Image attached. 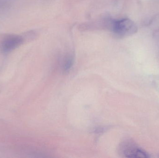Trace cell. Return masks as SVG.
Masks as SVG:
<instances>
[{"mask_svg": "<svg viewBox=\"0 0 159 158\" xmlns=\"http://www.w3.org/2000/svg\"><path fill=\"white\" fill-rule=\"evenodd\" d=\"M111 28L115 34L120 37H126L137 31L135 23L129 19H122L112 22Z\"/></svg>", "mask_w": 159, "mask_h": 158, "instance_id": "cell-1", "label": "cell"}, {"mask_svg": "<svg viewBox=\"0 0 159 158\" xmlns=\"http://www.w3.org/2000/svg\"><path fill=\"white\" fill-rule=\"evenodd\" d=\"M120 154L126 158H149V154L138 147L133 142L126 141L120 144L119 148Z\"/></svg>", "mask_w": 159, "mask_h": 158, "instance_id": "cell-2", "label": "cell"}, {"mask_svg": "<svg viewBox=\"0 0 159 158\" xmlns=\"http://www.w3.org/2000/svg\"><path fill=\"white\" fill-rule=\"evenodd\" d=\"M22 36L16 34H9L5 36L1 41L0 48L4 53H8L18 47L24 42Z\"/></svg>", "mask_w": 159, "mask_h": 158, "instance_id": "cell-3", "label": "cell"}, {"mask_svg": "<svg viewBox=\"0 0 159 158\" xmlns=\"http://www.w3.org/2000/svg\"><path fill=\"white\" fill-rule=\"evenodd\" d=\"M74 62V57L72 54H69L66 56L63 60L62 68L64 71H68L70 69Z\"/></svg>", "mask_w": 159, "mask_h": 158, "instance_id": "cell-4", "label": "cell"}]
</instances>
